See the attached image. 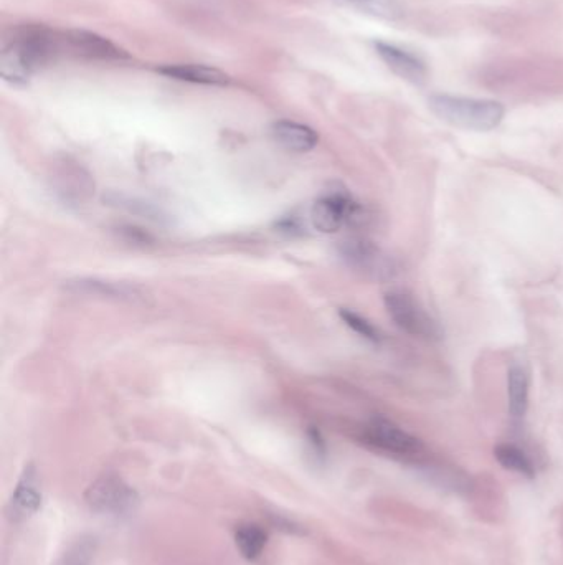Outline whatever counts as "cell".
Listing matches in <instances>:
<instances>
[{"instance_id":"obj_1","label":"cell","mask_w":563,"mask_h":565,"mask_svg":"<svg viewBox=\"0 0 563 565\" xmlns=\"http://www.w3.org/2000/svg\"><path fill=\"white\" fill-rule=\"evenodd\" d=\"M63 37L43 25H22L7 38L0 55V75L14 85H24L32 73L55 62Z\"/></svg>"},{"instance_id":"obj_2","label":"cell","mask_w":563,"mask_h":565,"mask_svg":"<svg viewBox=\"0 0 563 565\" xmlns=\"http://www.w3.org/2000/svg\"><path fill=\"white\" fill-rule=\"evenodd\" d=\"M428 106L446 123L471 131H491L504 118V108L496 101L435 95L428 100Z\"/></svg>"},{"instance_id":"obj_3","label":"cell","mask_w":563,"mask_h":565,"mask_svg":"<svg viewBox=\"0 0 563 565\" xmlns=\"http://www.w3.org/2000/svg\"><path fill=\"white\" fill-rule=\"evenodd\" d=\"M385 308L393 323L405 333L415 338L438 341L443 338V329L425 309L420 306L413 295L405 290H390L385 295Z\"/></svg>"},{"instance_id":"obj_4","label":"cell","mask_w":563,"mask_h":565,"mask_svg":"<svg viewBox=\"0 0 563 565\" xmlns=\"http://www.w3.org/2000/svg\"><path fill=\"white\" fill-rule=\"evenodd\" d=\"M88 508L100 514H128L138 506L139 496L131 486L116 475H103L85 494Z\"/></svg>"},{"instance_id":"obj_5","label":"cell","mask_w":563,"mask_h":565,"mask_svg":"<svg viewBox=\"0 0 563 565\" xmlns=\"http://www.w3.org/2000/svg\"><path fill=\"white\" fill-rule=\"evenodd\" d=\"M362 219V210L346 190H331L314 202L311 222L322 233L339 232Z\"/></svg>"},{"instance_id":"obj_6","label":"cell","mask_w":563,"mask_h":565,"mask_svg":"<svg viewBox=\"0 0 563 565\" xmlns=\"http://www.w3.org/2000/svg\"><path fill=\"white\" fill-rule=\"evenodd\" d=\"M342 257L349 265L372 276L375 280H390L397 275L398 266L390 255L365 238H351L342 242Z\"/></svg>"},{"instance_id":"obj_7","label":"cell","mask_w":563,"mask_h":565,"mask_svg":"<svg viewBox=\"0 0 563 565\" xmlns=\"http://www.w3.org/2000/svg\"><path fill=\"white\" fill-rule=\"evenodd\" d=\"M365 442L372 447L393 453V455H413L420 452L422 443L418 438L405 432L403 428L387 418H374L364 430Z\"/></svg>"},{"instance_id":"obj_8","label":"cell","mask_w":563,"mask_h":565,"mask_svg":"<svg viewBox=\"0 0 563 565\" xmlns=\"http://www.w3.org/2000/svg\"><path fill=\"white\" fill-rule=\"evenodd\" d=\"M63 42L80 57L90 60H103V62H121L128 60V53L116 47L108 38L86 32V30H70L63 35Z\"/></svg>"},{"instance_id":"obj_9","label":"cell","mask_w":563,"mask_h":565,"mask_svg":"<svg viewBox=\"0 0 563 565\" xmlns=\"http://www.w3.org/2000/svg\"><path fill=\"white\" fill-rule=\"evenodd\" d=\"M375 50L379 53L380 58L387 63V67L403 80L412 81L417 85L426 80L425 65L412 53L384 42L375 43Z\"/></svg>"},{"instance_id":"obj_10","label":"cell","mask_w":563,"mask_h":565,"mask_svg":"<svg viewBox=\"0 0 563 565\" xmlns=\"http://www.w3.org/2000/svg\"><path fill=\"white\" fill-rule=\"evenodd\" d=\"M12 513L15 519H25L38 513L42 506V491L38 486L37 471L34 466H27L20 476L19 483L12 494Z\"/></svg>"},{"instance_id":"obj_11","label":"cell","mask_w":563,"mask_h":565,"mask_svg":"<svg viewBox=\"0 0 563 565\" xmlns=\"http://www.w3.org/2000/svg\"><path fill=\"white\" fill-rule=\"evenodd\" d=\"M271 134L276 143L294 152L311 151L316 148L317 141H319L314 129L309 128L306 124L294 123V121H278L273 124Z\"/></svg>"},{"instance_id":"obj_12","label":"cell","mask_w":563,"mask_h":565,"mask_svg":"<svg viewBox=\"0 0 563 565\" xmlns=\"http://www.w3.org/2000/svg\"><path fill=\"white\" fill-rule=\"evenodd\" d=\"M157 72L169 76V78H174V80L189 81V83H197V85L223 86L230 81L228 76L217 68L197 65V63L166 65V67L159 68Z\"/></svg>"},{"instance_id":"obj_13","label":"cell","mask_w":563,"mask_h":565,"mask_svg":"<svg viewBox=\"0 0 563 565\" xmlns=\"http://www.w3.org/2000/svg\"><path fill=\"white\" fill-rule=\"evenodd\" d=\"M507 395L512 418L524 417L529 407V376L524 367L512 364L507 372Z\"/></svg>"},{"instance_id":"obj_14","label":"cell","mask_w":563,"mask_h":565,"mask_svg":"<svg viewBox=\"0 0 563 565\" xmlns=\"http://www.w3.org/2000/svg\"><path fill=\"white\" fill-rule=\"evenodd\" d=\"M268 536L266 532L256 526V524H242L238 526L235 532V544L242 554L243 559L253 562L260 559L261 554L265 551Z\"/></svg>"},{"instance_id":"obj_15","label":"cell","mask_w":563,"mask_h":565,"mask_svg":"<svg viewBox=\"0 0 563 565\" xmlns=\"http://www.w3.org/2000/svg\"><path fill=\"white\" fill-rule=\"evenodd\" d=\"M494 456H496V460L499 461V465L502 468L519 473V475L526 476V478H534V463L526 455V452L516 447V445L501 443V445H497L494 448Z\"/></svg>"},{"instance_id":"obj_16","label":"cell","mask_w":563,"mask_h":565,"mask_svg":"<svg viewBox=\"0 0 563 565\" xmlns=\"http://www.w3.org/2000/svg\"><path fill=\"white\" fill-rule=\"evenodd\" d=\"M336 2L379 19L397 20L403 15L400 0H336Z\"/></svg>"},{"instance_id":"obj_17","label":"cell","mask_w":563,"mask_h":565,"mask_svg":"<svg viewBox=\"0 0 563 565\" xmlns=\"http://www.w3.org/2000/svg\"><path fill=\"white\" fill-rule=\"evenodd\" d=\"M98 552V541L93 536H80L71 542L67 551L53 565H91Z\"/></svg>"},{"instance_id":"obj_18","label":"cell","mask_w":563,"mask_h":565,"mask_svg":"<svg viewBox=\"0 0 563 565\" xmlns=\"http://www.w3.org/2000/svg\"><path fill=\"white\" fill-rule=\"evenodd\" d=\"M341 318L344 319V323L355 331V333L360 334L362 338L367 339V341L374 342V344H379L380 333L377 329L372 326V324L367 321V319L362 318L359 314L352 313L349 309H342Z\"/></svg>"}]
</instances>
